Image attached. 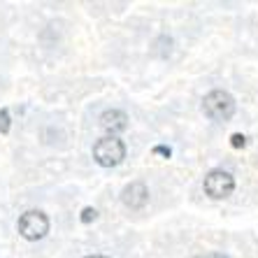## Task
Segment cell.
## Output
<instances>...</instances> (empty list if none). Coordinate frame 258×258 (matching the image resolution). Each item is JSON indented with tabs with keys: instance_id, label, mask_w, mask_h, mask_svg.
I'll return each mask as SVG.
<instances>
[{
	"instance_id": "1",
	"label": "cell",
	"mask_w": 258,
	"mask_h": 258,
	"mask_svg": "<svg viewBox=\"0 0 258 258\" xmlns=\"http://www.w3.org/2000/svg\"><path fill=\"white\" fill-rule=\"evenodd\" d=\"M93 158L102 168H114L126 158V144L119 138H100L93 144Z\"/></svg>"
},
{
	"instance_id": "2",
	"label": "cell",
	"mask_w": 258,
	"mask_h": 258,
	"mask_svg": "<svg viewBox=\"0 0 258 258\" xmlns=\"http://www.w3.org/2000/svg\"><path fill=\"white\" fill-rule=\"evenodd\" d=\"M203 112L212 121H228L235 114V100L226 91H212L203 100Z\"/></svg>"
},
{
	"instance_id": "3",
	"label": "cell",
	"mask_w": 258,
	"mask_h": 258,
	"mask_svg": "<svg viewBox=\"0 0 258 258\" xmlns=\"http://www.w3.org/2000/svg\"><path fill=\"white\" fill-rule=\"evenodd\" d=\"M19 233H21V237H26L30 242L42 240L44 235L49 233L47 214L40 210H30L26 214H21V219H19Z\"/></svg>"
},
{
	"instance_id": "4",
	"label": "cell",
	"mask_w": 258,
	"mask_h": 258,
	"mask_svg": "<svg viewBox=\"0 0 258 258\" xmlns=\"http://www.w3.org/2000/svg\"><path fill=\"white\" fill-rule=\"evenodd\" d=\"M205 193L214 200L228 198L230 193L235 191V179L233 174L226 172V170H212L207 177H205Z\"/></svg>"
},
{
	"instance_id": "5",
	"label": "cell",
	"mask_w": 258,
	"mask_h": 258,
	"mask_svg": "<svg viewBox=\"0 0 258 258\" xmlns=\"http://www.w3.org/2000/svg\"><path fill=\"white\" fill-rule=\"evenodd\" d=\"M121 200H123V205L131 207V210H142L144 205L149 203V188L144 186L142 181H133V184H128V186L123 188Z\"/></svg>"
},
{
	"instance_id": "6",
	"label": "cell",
	"mask_w": 258,
	"mask_h": 258,
	"mask_svg": "<svg viewBox=\"0 0 258 258\" xmlns=\"http://www.w3.org/2000/svg\"><path fill=\"white\" fill-rule=\"evenodd\" d=\"M100 126L109 133V138H116V133H123L128 128V116L121 109H107L100 116Z\"/></svg>"
},
{
	"instance_id": "7",
	"label": "cell",
	"mask_w": 258,
	"mask_h": 258,
	"mask_svg": "<svg viewBox=\"0 0 258 258\" xmlns=\"http://www.w3.org/2000/svg\"><path fill=\"white\" fill-rule=\"evenodd\" d=\"M10 131V112L5 107L0 109V135H5Z\"/></svg>"
},
{
	"instance_id": "8",
	"label": "cell",
	"mask_w": 258,
	"mask_h": 258,
	"mask_svg": "<svg viewBox=\"0 0 258 258\" xmlns=\"http://www.w3.org/2000/svg\"><path fill=\"white\" fill-rule=\"evenodd\" d=\"M230 144H233V149H244L246 138L242 135V133H235V135H230Z\"/></svg>"
},
{
	"instance_id": "9",
	"label": "cell",
	"mask_w": 258,
	"mask_h": 258,
	"mask_svg": "<svg viewBox=\"0 0 258 258\" xmlns=\"http://www.w3.org/2000/svg\"><path fill=\"white\" fill-rule=\"evenodd\" d=\"M96 216H98V212L93 210V207H84L79 219H82V223H91V221H96Z\"/></svg>"
},
{
	"instance_id": "10",
	"label": "cell",
	"mask_w": 258,
	"mask_h": 258,
	"mask_svg": "<svg viewBox=\"0 0 258 258\" xmlns=\"http://www.w3.org/2000/svg\"><path fill=\"white\" fill-rule=\"evenodd\" d=\"M154 154H158V156H165V158H170V156H172V151H170V147H163V144H158V147H154Z\"/></svg>"
},
{
	"instance_id": "11",
	"label": "cell",
	"mask_w": 258,
	"mask_h": 258,
	"mask_svg": "<svg viewBox=\"0 0 258 258\" xmlns=\"http://www.w3.org/2000/svg\"><path fill=\"white\" fill-rule=\"evenodd\" d=\"M198 258H228V256H223V253H219V251H212V253H203V256H198Z\"/></svg>"
},
{
	"instance_id": "12",
	"label": "cell",
	"mask_w": 258,
	"mask_h": 258,
	"mask_svg": "<svg viewBox=\"0 0 258 258\" xmlns=\"http://www.w3.org/2000/svg\"><path fill=\"white\" fill-rule=\"evenodd\" d=\"M86 258H107V256H86Z\"/></svg>"
}]
</instances>
